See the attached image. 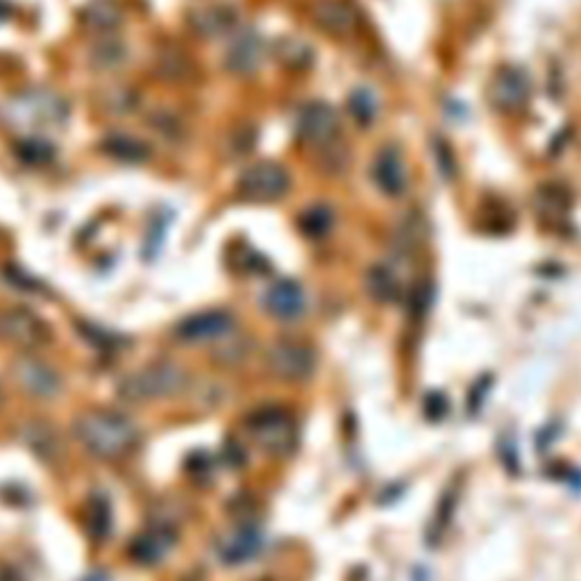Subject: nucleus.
<instances>
[{
  "label": "nucleus",
  "instance_id": "obj_1",
  "mask_svg": "<svg viewBox=\"0 0 581 581\" xmlns=\"http://www.w3.org/2000/svg\"><path fill=\"white\" fill-rule=\"evenodd\" d=\"M73 434L100 459H118L128 454L139 439L137 427L114 412H87L73 422Z\"/></svg>",
  "mask_w": 581,
  "mask_h": 581
},
{
  "label": "nucleus",
  "instance_id": "obj_23",
  "mask_svg": "<svg viewBox=\"0 0 581 581\" xmlns=\"http://www.w3.org/2000/svg\"><path fill=\"white\" fill-rule=\"evenodd\" d=\"M275 58L291 71H305L314 62V50L300 39H282L275 46Z\"/></svg>",
  "mask_w": 581,
  "mask_h": 581
},
{
  "label": "nucleus",
  "instance_id": "obj_14",
  "mask_svg": "<svg viewBox=\"0 0 581 581\" xmlns=\"http://www.w3.org/2000/svg\"><path fill=\"white\" fill-rule=\"evenodd\" d=\"M264 58V41L255 30H245L227 48L225 68L235 75H252Z\"/></svg>",
  "mask_w": 581,
  "mask_h": 581
},
{
  "label": "nucleus",
  "instance_id": "obj_6",
  "mask_svg": "<svg viewBox=\"0 0 581 581\" xmlns=\"http://www.w3.org/2000/svg\"><path fill=\"white\" fill-rule=\"evenodd\" d=\"M268 370L285 382H305L316 370V355L310 345L298 341L275 343L266 355Z\"/></svg>",
  "mask_w": 581,
  "mask_h": 581
},
{
  "label": "nucleus",
  "instance_id": "obj_12",
  "mask_svg": "<svg viewBox=\"0 0 581 581\" xmlns=\"http://www.w3.org/2000/svg\"><path fill=\"white\" fill-rule=\"evenodd\" d=\"M312 16L323 33L341 39L355 35L359 25L355 8L348 5L345 0H318L312 10Z\"/></svg>",
  "mask_w": 581,
  "mask_h": 581
},
{
  "label": "nucleus",
  "instance_id": "obj_2",
  "mask_svg": "<svg viewBox=\"0 0 581 581\" xmlns=\"http://www.w3.org/2000/svg\"><path fill=\"white\" fill-rule=\"evenodd\" d=\"M187 387V375L175 364H157L137 370L118 384V395L125 402H150L178 395Z\"/></svg>",
  "mask_w": 581,
  "mask_h": 581
},
{
  "label": "nucleus",
  "instance_id": "obj_31",
  "mask_svg": "<svg viewBox=\"0 0 581 581\" xmlns=\"http://www.w3.org/2000/svg\"><path fill=\"white\" fill-rule=\"evenodd\" d=\"M23 157L28 162H43L48 160V148H43V143L28 141V143H23Z\"/></svg>",
  "mask_w": 581,
  "mask_h": 581
},
{
  "label": "nucleus",
  "instance_id": "obj_30",
  "mask_svg": "<svg viewBox=\"0 0 581 581\" xmlns=\"http://www.w3.org/2000/svg\"><path fill=\"white\" fill-rule=\"evenodd\" d=\"M112 100H108V110L114 114H128L135 108V93L130 89H114Z\"/></svg>",
  "mask_w": 581,
  "mask_h": 581
},
{
  "label": "nucleus",
  "instance_id": "obj_32",
  "mask_svg": "<svg viewBox=\"0 0 581 581\" xmlns=\"http://www.w3.org/2000/svg\"><path fill=\"white\" fill-rule=\"evenodd\" d=\"M0 400H3V393H0Z\"/></svg>",
  "mask_w": 581,
  "mask_h": 581
},
{
  "label": "nucleus",
  "instance_id": "obj_21",
  "mask_svg": "<svg viewBox=\"0 0 581 581\" xmlns=\"http://www.w3.org/2000/svg\"><path fill=\"white\" fill-rule=\"evenodd\" d=\"M103 150L112 160L125 162V164H141L150 157L148 146L135 137H128V135L108 137L103 141Z\"/></svg>",
  "mask_w": 581,
  "mask_h": 581
},
{
  "label": "nucleus",
  "instance_id": "obj_29",
  "mask_svg": "<svg viewBox=\"0 0 581 581\" xmlns=\"http://www.w3.org/2000/svg\"><path fill=\"white\" fill-rule=\"evenodd\" d=\"M248 350H250V345L243 339L227 341V345H220L218 348L216 359L223 362V364H237V362H241L248 355Z\"/></svg>",
  "mask_w": 581,
  "mask_h": 581
},
{
  "label": "nucleus",
  "instance_id": "obj_27",
  "mask_svg": "<svg viewBox=\"0 0 581 581\" xmlns=\"http://www.w3.org/2000/svg\"><path fill=\"white\" fill-rule=\"evenodd\" d=\"M350 114L355 116L359 123H370L377 114V108H375V98L366 91V89H359L350 96Z\"/></svg>",
  "mask_w": 581,
  "mask_h": 581
},
{
  "label": "nucleus",
  "instance_id": "obj_4",
  "mask_svg": "<svg viewBox=\"0 0 581 581\" xmlns=\"http://www.w3.org/2000/svg\"><path fill=\"white\" fill-rule=\"evenodd\" d=\"M291 178L287 168L273 162H260L245 168L239 178V195L248 202H275L287 195Z\"/></svg>",
  "mask_w": 581,
  "mask_h": 581
},
{
  "label": "nucleus",
  "instance_id": "obj_28",
  "mask_svg": "<svg viewBox=\"0 0 581 581\" xmlns=\"http://www.w3.org/2000/svg\"><path fill=\"white\" fill-rule=\"evenodd\" d=\"M89 514L93 516L91 520V529L98 536H105L110 532V525H112V516H110V507L103 500H93L89 504Z\"/></svg>",
  "mask_w": 581,
  "mask_h": 581
},
{
  "label": "nucleus",
  "instance_id": "obj_18",
  "mask_svg": "<svg viewBox=\"0 0 581 581\" xmlns=\"http://www.w3.org/2000/svg\"><path fill=\"white\" fill-rule=\"evenodd\" d=\"M80 16H83V23L87 25V28H91L100 35L116 30L123 21V12L114 3V0H91Z\"/></svg>",
  "mask_w": 581,
  "mask_h": 581
},
{
  "label": "nucleus",
  "instance_id": "obj_13",
  "mask_svg": "<svg viewBox=\"0 0 581 581\" xmlns=\"http://www.w3.org/2000/svg\"><path fill=\"white\" fill-rule=\"evenodd\" d=\"M232 325H235L232 314H227V312H202V314H195V316L182 320L178 325V330H175V334H178L182 341H191V343L216 341V339H220V337H225L227 332H230Z\"/></svg>",
  "mask_w": 581,
  "mask_h": 581
},
{
  "label": "nucleus",
  "instance_id": "obj_20",
  "mask_svg": "<svg viewBox=\"0 0 581 581\" xmlns=\"http://www.w3.org/2000/svg\"><path fill=\"white\" fill-rule=\"evenodd\" d=\"M170 545H173V534L166 527H157V529H150V532L141 534L135 541L132 554L141 564H155L170 550Z\"/></svg>",
  "mask_w": 581,
  "mask_h": 581
},
{
  "label": "nucleus",
  "instance_id": "obj_8",
  "mask_svg": "<svg viewBox=\"0 0 581 581\" xmlns=\"http://www.w3.org/2000/svg\"><path fill=\"white\" fill-rule=\"evenodd\" d=\"M50 339L48 325L28 310H3L0 312V341L18 348H39Z\"/></svg>",
  "mask_w": 581,
  "mask_h": 581
},
{
  "label": "nucleus",
  "instance_id": "obj_11",
  "mask_svg": "<svg viewBox=\"0 0 581 581\" xmlns=\"http://www.w3.org/2000/svg\"><path fill=\"white\" fill-rule=\"evenodd\" d=\"M372 182L389 198H397L407 191L409 175H407V164L395 146L382 148L380 153L375 155L372 162Z\"/></svg>",
  "mask_w": 581,
  "mask_h": 581
},
{
  "label": "nucleus",
  "instance_id": "obj_3",
  "mask_svg": "<svg viewBox=\"0 0 581 581\" xmlns=\"http://www.w3.org/2000/svg\"><path fill=\"white\" fill-rule=\"evenodd\" d=\"M248 437L260 450L270 454H287L293 450L298 432L293 418L282 409H262L260 414H252L245 422Z\"/></svg>",
  "mask_w": 581,
  "mask_h": 581
},
{
  "label": "nucleus",
  "instance_id": "obj_19",
  "mask_svg": "<svg viewBox=\"0 0 581 581\" xmlns=\"http://www.w3.org/2000/svg\"><path fill=\"white\" fill-rule=\"evenodd\" d=\"M157 75L162 80H168V83H185L191 78V71H193V64L191 60L187 58V53L182 48L178 46H168L164 50H160L157 55Z\"/></svg>",
  "mask_w": 581,
  "mask_h": 581
},
{
  "label": "nucleus",
  "instance_id": "obj_9",
  "mask_svg": "<svg viewBox=\"0 0 581 581\" xmlns=\"http://www.w3.org/2000/svg\"><path fill=\"white\" fill-rule=\"evenodd\" d=\"M18 439L43 464H58L66 452L64 439L58 432V427L48 420L23 422L18 429Z\"/></svg>",
  "mask_w": 581,
  "mask_h": 581
},
{
  "label": "nucleus",
  "instance_id": "obj_24",
  "mask_svg": "<svg viewBox=\"0 0 581 581\" xmlns=\"http://www.w3.org/2000/svg\"><path fill=\"white\" fill-rule=\"evenodd\" d=\"M128 58V50H125V43L114 37H100L96 46L91 48V64L98 71H112L121 66Z\"/></svg>",
  "mask_w": 581,
  "mask_h": 581
},
{
  "label": "nucleus",
  "instance_id": "obj_5",
  "mask_svg": "<svg viewBox=\"0 0 581 581\" xmlns=\"http://www.w3.org/2000/svg\"><path fill=\"white\" fill-rule=\"evenodd\" d=\"M487 98L495 112L518 114L529 105V98H532V83H529L525 71L516 66H504L497 68L491 78Z\"/></svg>",
  "mask_w": 581,
  "mask_h": 581
},
{
  "label": "nucleus",
  "instance_id": "obj_26",
  "mask_svg": "<svg viewBox=\"0 0 581 581\" xmlns=\"http://www.w3.org/2000/svg\"><path fill=\"white\" fill-rule=\"evenodd\" d=\"M332 223H334V214L323 205H316L300 216V230L312 239H320L332 230Z\"/></svg>",
  "mask_w": 581,
  "mask_h": 581
},
{
  "label": "nucleus",
  "instance_id": "obj_15",
  "mask_svg": "<svg viewBox=\"0 0 581 581\" xmlns=\"http://www.w3.org/2000/svg\"><path fill=\"white\" fill-rule=\"evenodd\" d=\"M264 307L275 318L282 320L298 318L305 312V293H302V289L291 280L275 282L264 295Z\"/></svg>",
  "mask_w": 581,
  "mask_h": 581
},
{
  "label": "nucleus",
  "instance_id": "obj_7",
  "mask_svg": "<svg viewBox=\"0 0 581 581\" xmlns=\"http://www.w3.org/2000/svg\"><path fill=\"white\" fill-rule=\"evenodd\" d=\"M298 135L307 146L318 150L332 146L339 141V114L332 105L327 103H310L298 114Z\"/></svg>",
  "mask_w": 581,
  "mask_h": 581
},
{
  "label": "nucleus",
  "instance_id": "obj_25",
  "mask_svg": "<svg viewBox=\"0 0 581 581\" xmlns=\"http://www.w3.org/2000/svg\"><path fill=\"white\" fill-rule=\"evenodd\" d=\"M568 193L566 189L557 187V185H547V187H541L539 195H536V207H539V214L543 218H564L566 212H568Z\"/></svg>",
  "mask_w": 581,
  "mask_h": 581
},
{
  "label": "nucleus",
  "instance_id": "obj_17",
  "mask_svg": "<svg viewBox=\"0 0 581 581\" xmlns=\"http://www.w3.org/2000/svg\"><path fill=\"white\" fill-rule=\"evenodd\" d=\"M366 289H368V295L377 302H382V305H391V302H397L402 295L400 277L395 275L393 268L384 264H377L368 270Z\"/></svg>",
  "mask_w": 581,
  "mask_h": 581
},
{
  "label": "nucleus",
  "instance_id": "obj_10",
  "mask_svg": "<svg viewBox=\"0 0 581 581\" xmlns=\"http://www.w3.org/2000/svg\"><path fill=\"white\" fill-rule=\"evenodd\" d=\"M12 372H14V380L18 382V387L35 397L48 400V397L58 395L62 389L60 375L46 362L35 359V357H18L14 362Z\"/></svg>",
  "mask_w": 581,
  "mask_h": 581
},
{
  "label": "nucleus",
  "instance_id": "obj_16",
  "mask_svg": "<svg viewBox=\"0 0 581 581\" xmlns=\"http://www.w3.org/2000/svg\"><path fill=\"white\" fill-rule=\"evenodd\" d=\"M235 21H237L235 10L227 5H207V8L191 12L189 16L193 33L202 39H216L225 33H230Z\"/></svg>",
  "mask_w": 581,
  "mask_h": 581
},
{
  "label": "nucleus",
  "instance_id": "obj_22",
  "mask_svg": "<svg viewBox=\"0 0 581 581\" xmlns=\"http://www.w3.org/2000/svg\"><path fill=\"white\" fill-rule=\"evenodd\" d=\"M262 547V539L255 529H243V532L235 534L223 547V559L230 566H239L248 559L255 557Z\"/></svg>",
  "mask_w": 581,
  "mask_h": 581
}]
</instances>
